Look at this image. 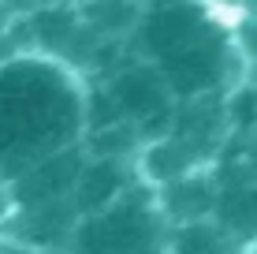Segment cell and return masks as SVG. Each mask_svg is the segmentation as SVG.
<instances>
[{"instance_id":"cell-1","label":"cell","mask_w":257,"mask_h":254,"mask_svg":"<svg viewBox=\"0 0 257 254\" xmlns=\"http://www.w3.org/2000/svg\"><path fill=\"white\" fill-rule=\"evenodd\" d=\"M90 127V78L49 52L26 49L0 60V176L82 146Z\"/></svg>"},{"instance_id":"cell-2","label":"cell","mask_w":257,"mask_h":254,"mask_svg":"<svg viewBox=\"0 0 257 254\" xmlns=\"http://www.w3.org/2000/svg\"><path fill=\"white\" fill-rule=\"evenodd\" d=\"M127 52L157 67L179 101L220 98L250 71L216 0H142Z\"/></svg>"},{"instance_id":"cell-3","label":"cell","mask_w":257,"mask_h":254,"mask_svg":"<svg viewBox=\"0 0 257 254\" xmlns=\"http://www.w3.org/2000/svg\"><path fill=\"white\" fill-rule=\"evenodd\" d=\"M168 235L153 183L138 180L116 202L78 217L64 254H168Z\"/></svg>"},{"instance_id":"cell-4","label":"cell","mask_w":257,"mask_h":254,"mask_svg":"<svg viewBox=\"0 0 257 254\" xmlns=\"http://www.w3.org/2000/svg\"><path fill=\"white\" fill-rule=\"evenodd\" d=\"M216 180L212 221L227 232L246 254L257 250V142L242 135H227L220 153L209 164Z\"/></svg>"},{"instance_id":"cell-5","label":"cell","mask_w":257,"mask_h":254,"mask_svg":"<svg viewBox=\"0 0 257 254\" xmlns=\"http://www.w3.org/2000/svg\"><path fill=\"white\" fill-rule=\"evenodd\" d=\"M157 206H161L164 221L172 224H194V221H209L212 202H216V180H212L209 164L194 168L187 176H175L168 183H157Z\"/></svg>"},{"instance_id":"cell-6","label":"cell","mask_w":257,"mask_h":254,"mask_svg":"<svg viewBox=\"0 0 257 254\" xmlns=\"http://www.w3.org/2000/svg\"><path fill=\"white\" fill-rule=\"evenodd\" d=\"M168 254H246V250L227 239V232L209 217V221L194 224H175L168 235Z\"/></svg>"},{"instance_id":"cell-7","label":"cell","mask_w":257,"mask_h":254,"mask_svg":"<svg viewBox=\"0 0 257 254\" xmlns=\"http://www.w3.org/2000/svg\"><path fill=\"white\" fill-rule=\"evenodd\" d=\"M224 109H227V127L231 135H242L257 142V71H246L238 78V86L224 94Z\"/></svg>"},{"instance_id":"cell-8","label":"cell","mask_w":257,"mask_h":254,"mask_svg":"<svg viewBox=\"0 0 257 254\" xmlns=\"http://www.w3.org/2000/svg\"><path fill=\"white\" fill-rule=\"evenodd\" d=\"M15 209H19V202H15V183L0 176V232H8V224H12Z\"/></svg>"},{"instance_id":"cell-9","label":"cell","mask_w":257,"mask_h":254,"mask_svg":"<svg viewBox=\"0 0 257 254\" xmlns=\"http://www.w3.org/2000/svg\"><path fill=\"white\" fill-rule=\"evenodd\" d=\"M0 254H45V250H38L34 243H26V239H19V235H0Z\"/></svg>"},{"instance_id":"cell-10","label":"cell","mask_w":257,"mask_h":254,"mask_svg":"<svg viewBox=\"0 0 257 254\" xmlns=\"http://www.w3.org/2000/svg\"><path fill=\"white\" fill-rule=\"evenodd\" d=\"M238 8H242V12H253V15H257V0H231V12H238Z\"/></svg>"},{"instance_id":"cell-11","label":"cell","mask_w":257,"mask_h":254,"mask_svg":"<svg viewBox=\"0 0 257 254\" xmlns=\"http://www.w3.org/2000/svg\"><path fill=\"white\" fill-rule=\"evenodd\" d=\"M71 4H78V0H71Z\"/></svg>"},{"instance_id":"cell-12","label":"cell","mask_w":257,"mask_h":254,"mask_svg":"<svg viewBox=\"0 0 257 254\" xmlns=\"http://www.w3.org/2000/svg\"><path fill=\"white\" fill-rule=\"evenodd\" d=\"M253 254H257V250H253Z\"/></svg>"}]
</instances>
